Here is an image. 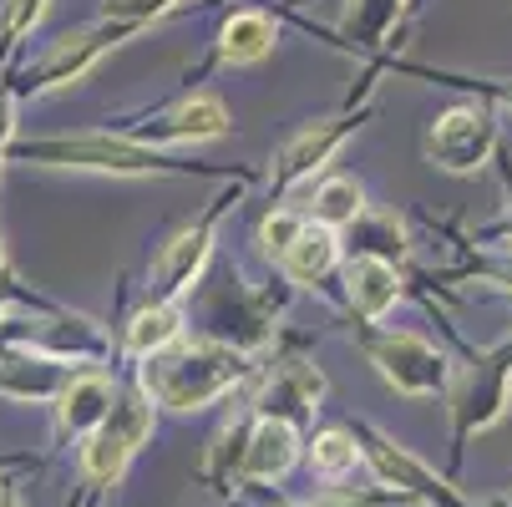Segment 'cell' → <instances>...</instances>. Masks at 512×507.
I'll return each instance as SVG.
<instances>
[{
	"label": "cell",
	"instance_id": "obj_1",
	"mask_svg": "<svg viewBox=\"0 0 512 507\" xmlns=\"http://www.w3.org/2000/svg\"><path fill=\"white\" fill-rule=\"evenodd\" d=\"M249 376V360L239 345L224 340H178L163 355L142 360V391L158 406L173 411H198L208 401H218L229 386H239Z\"/></svg>",
	"mask_w": 512,
	"mask_h": 507
},
{
	"label": "cell",
	"instance_id": "obj_2",
	"mask_svg": "<svg viewBox=\"0 0 512 507\" xmlns=\"http://www.w3.org/2000/svg\"><path fill=\"white\" fill-rule=\"evenodd\" d=\"M11 158L21 163H51V168H82V173H112V178H158V173H188L168 163L158 148H142L132 137L112 132H82V137H41V142H11Z\"/></svg>",
	"mask_w": 512,
	"mask_h": 507
},
{
	"label": "cell",
	"instance_id": "obj_3",
	"mask_svg": "<svg viewBox=\"0 0 512 507\" xmlns=\"http://www.w3.org/2000/svg\"><path fill=\"white\" fill-rule=\"evenodd\" d=\"M421 148L436 168L447 173H477L497 153V107L492 102H457L442 117H431Z\"/></svg>",
	"mask_w": 512,
	"mask_h": 507
},
{
	"label": "cell",
	"instance_id": "obj_4",
	"mask_svg": "<svg viewBox=\"0 0 512 507\" xmlns=\"http://www.w3.org/2000/svg\"><path fill=\"white\" fill-rule=\"evenodd\" d=\"M512 401V340L497 350H472L467 366L452 381V416H457V437L467 442L472 431L492 426Z\"/></svg>",
	"mask_w": 512,
	"mask_h": 507
},
{
	"label": "cell",
	"instance_id": "obj_5",
	"mask_svg": "<svg viewBox=\"0 0 512 507\" xmlns=\"http://www.w3.org/2000/svg\"><path fill=\"white\" fill-rule=\"evenodd\" d=\"M142 26H122V21H97V26H82V31H71V36H61L31 71H26V87L21 92H51V87H71V82H82L87 71L112 51V46H122L127 36H137Z\"/></svg>",
	"mask_w": 512,
	"mask_h": 507
},
{
	"label": "cell",
	"instance_id": "obj_6",
	"mask_svg": "<svg viewBox=\"0 0 512 507\" xmlns=\"http://www.w3.org/2000/svg\"><path fill=\"white\" fill-rule=\"evenodd\" d=\"M371 366L406 396H431L447 386V355L436 350L431 340L411 335V330H386V335H365L360 340Z\"/></svg>",
	"mask_w": 512,
	"mask_h": 507
},
{
	"label": "cell",
	"instance_id": "obj_7",
	"mask_svg": "<svg viewBox=\"0 0 512 507\" xmlns=\"http://www.w3.org/2000/svg\"><path fill=\"white\" fill-rule=\"evenodd\" d=\"M224 203H229V198H218L198 224L178 229V234L163 244V254H158L153 269H148V300L178 305L183 289H193V279L203 274V264H208V254H213V234H218V213H224Z\"/></svg>",
	"mask_w": 512,
	"mask_h": 507
},
{
	"label": "cell",
	"instance_id": "obj_8",
	"mask_svg": "<svg viewBox=\"0 0 512 507\" xmlns=\"http://www.w3.org/2000/svg\"><path fill=\"white\" fill-rule=\"evenodd\" d=\"M360 117H365V112H340V117H320V122L300 127V132L279 148L269 183L284 193V188H300V183H310L315 173H325V163L340 153V142L360 127Z\"/></svg>",
	"mask_w": 512,
	"mask_h": 507
},
{
	"label": "cell",
	"instance_id": "obj_9",
	"mask_svg": "<svg viewBox=\"0 0 512 507\" xmlns=\"http://www.w3.org/2000/svg\"><path fill=\"white\" fill-rule=\"evenodd\" d=\"M229 127H234V117H229L224 102L208 97V92H193L173 112H163L158 122L137 127L132 142H142V148H153V142H203V137H224Z\"/></svg>",
	"mask_w": 512,
	"mask_h": 507
},
{
	"label": "cell",
	"instance_id": "obj_10",
	"mask_svg": "<svg viewBox=\"0 0 512 507\" xmlns=\"http://www.w3.org/2000/svg\"><path fill=\"white\" fill-rule=\"evenodd\" d=\"M345 295H350V305H355L365 320H381V315L396 305V295H401V274H396L391 259L355 254V259L345 264Z\"/></svg>",
	"mask_w": 512,
	"mask_h": 507
},
{
	"label": "cell",
	"instance_id": "obj_11",
	"mask_svg": "<svg viewBox=\"0 0 512 507\" xmlns=\"http://www.w3.org/2000/svg\"><path fill=\"white\" fill-rule=\"evenodd\" d=\"M295 452H300L295 426L279 421V416H259L254 431H249V447H244V472L259 477V482L284 477L289 467H295Z\"/></svg>",
	"mask_w": 512,
	"mask_h": 507
},
{
	"label": "cell",
	"instance_id": "obj_12",
	"mask_svg": "<svg viewBox=\"0 0 512 507\" xmlns=\"http://www.w3.org/2000/svg\"><path fill=\"white\" fill-rule=\"evenodd\" d=\"M61 406H56V416H61V431H92L112 416V406H117V391H112V381L107 376H71L66 381V391L56 396Z\"/></svg>",
	"mask_w": 512,
	"mask_h": 507
},
{
	"label": "cell",
	"instance_id": "obj_13",
	"mask_svg": "<svg viewBox=\"0 0 512 507\" xmlns=\"http://www.w3.org/2000/svg\"><path fill=\"white\" fill-rule=\"evenodd\" d=\"M279 41V26L264 16V11H234L224 26H218V61L224 66H254L274 51Z\"/></svg>",
	"mask_w": 512,
	"mask_h": 507
},
{
	"label": "cell",
	"instance_id": "obj_14",
	"mask_svg": "<svg viewBox=\"0 0 512 507\" xmlns=\"http://www.w3.org/2000/svg\"><path fill=\"white\" fill-rule=\"evenodd\" d=\"M178 340H183V305H158V300L142 305L127 320V335H122L127 355H137V360H153V355H163Z\"/></svg>",
	"mask_w": 512,
	"mask_h": 507
},
{
	"label": "cell",
	"instance_id": "obj_15",
	"mask_svg": "<svg viewBox=\"0 0 512 507\" xmlns=\"http://www.w3.org/2000/svg\"><path fill=\"white\" fill-rule=\"evenodd\" d=\"M335 259H340V239H335V229H325V224H305V234L289 244V254L279 259V269L295 279V284H320L330 269H335Z\"/></svg>",
	"mask_w": 512,
	"mask_h": 507
},
{
	"label": "cell",
	"instance_id": "obj_16",
	"mask_svg": "<svg viewBox=\"0 0 512 507\" xmlns=\"http://www.w3.org/2000/svg\"><path fill=\"white\" fill-rule=\"evenodd\" d=\"M371 462H376V472H381L386 482L406 487L411 497H431V502H442V497H447V487L436 482L421 462H411L401 447H391V442H381V437H371Z\"/></svg>",
	"mask_w": 512,
	"mask_h": 507
},
{
	"label": "cell",
	"instance_id": "obj_17",
	"mask_svg": "<svg viewBox=\"0 0 512 507\" xmlns=\"http://www.w3.org/2000/svg\"><path fill=\"white\" fill-rule=\"evenodd\" d=\"M310 208H315V224L325 229H355L365 219V188L355 178H325Z\"/></svg>",
	"mask_w": 512,
	"mask_h": 507
},
{
	"label": "cell",
	"instance_id": "obj_18",
	"mask_svg": "<svg viewBox=\"0 0 512 507\" xmlns=\"http://www.w3.org/2000/svg\"><path fill=\"white\" fill-rule=\"evenodd\" d=\"M396 21H401V0H350L340 31L355 36L360 46H381V41H391Z\"/></svg>",
	"mask_w": 512,
	"mask_h": 507
},
{
	"label": "cell",
	"instance_id": "obj_19",
	"mask_svg": "<svg viewBox=\"0 0 512 507\" xmlns=\"http://www.w3.org/2000/svg\"><path fill=\"white\" fill-rule=\"evenodd\" d=\"M127 462H132V447H127L122 437H112L107 426H97L92 437L82 442V477H87V482L112 487V482L127 472Z\"/></svg>",
	"mask_w": 512,
	"mask_h": 507
},
{
	"label": "cell",
	"instance_id": "obj_20",
	"mask_svg": "<svg viewBox=\"0 0 512 507\" xmlns=\"http://www.w3.org/2000/svg\"><path fill=\"white\" fill-rule=\"evenodd\" d=\"M102 426L137 452L142 442L153 437V406H148V396H117V406H112V416H107Z\"/></svg>",
	"mask_w": 512,
	"mask_h": 507
},
{
	"label": "cell",
	"instance_id": "obj_21",
	"mask_svg": "<svg viewBox=\"0 0 512 507\" xmlns=\"http://www.w3.org/2000/svg\"><path fill=\"white\" fill-rule=\"evenodd\" d=\"M310 462H315V472H325V477H340V472H350L355 462H360V447H355V437L350 431H320L315 437V447H310Z\"/></svg>",
	"mask_w": 512,
	"mask_h": 507
},
{
	"label": "cell",
	"instance_id": "obj_22",
	"mask_svg": "<svg viewBox=\"0 0 512 507\" xmlns=\"http://www.w3.org/2000/svg\"><path fill=\"white\" fill-rule=\"evenodd\" d=\"M183 0H102V21H122V26H142L163 21L168 11H178Z\"/></svg>",
	"mask_w": 512,
	"mask_h": 507
},
{
	"label": "cell",
	"instance_id": "obj_23",
	"mask_svg": "<svg viewBox=\"0 0 512 507\" xmlns=\"http://www.w3.org/2000/svg\"><path fill=\"white\" fill-rule=\"evenodd\" d=\"M305 224H310V219H300V213H289V208H274L269 219L259 224V244H264V254L284 259V254H289V244H295V239L305 234Z\"/></svg>",
	"mask_w": 512,
	"mask_h": 507
},
{
	"label": "cell",
	"instance_id": "obj_24",
	"mask_svg": "<svg viewBox=\"0 0 512 507\" xmlns=\"http://www.w3.org/2000/svg\"><path fill=\"white\" fill-rule=\"evenodd\" d=\"M41 16H46V0H6V11H0V51H11Z\"/></svg>",
	"mask_w": 512,
	"mask_h": 507
},
{
	"label": "cell",
	"instance_id": "obj_25",
	"mask_svg": "<svg viewBox=\"0 0 512 507\" xmlns=\"http://www.w3.org/2000/svg\"><path fill=\"white\" fill-rule=\"evenodd\" d=\"M502 183H507V198H512V158H502ZM502 239H507V249H512V203H507V229H497Z\"/></svg>",
	"mask_w": 512,
	"mask_h": 507
},
{
	"label": "cell",
	"instance_id": "obj_26",
	"mask_svg": "<svg viewBox=\"0 0 512 507\" xmlns=\"http://www.w3.org/2000/svg\"><path fill=\"white\" fill-rule=\"evenodd\" d=\"M0 507H21V502H16V497H0Z\"/></svg>",
	"mask_w": 512,
	"mask_h": 507
}]
</instances>
